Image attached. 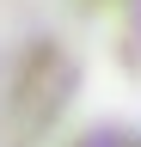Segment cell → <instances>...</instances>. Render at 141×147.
<instances>
[{
    "label": "cell",
    "mask_w": 141,
    "mask_h": 147,
    "mask_svg": "<svg viewBox=\"0 0 141 147\" xmlns=\"http://www.w3.org/2000/svg\"><path fill=\"white\" fill-rule=\"evenodd\" d=\"M117 0H0V147H67L98 92Z\"/></svg>",
    "instance_id": "6da1fadb"
}]
</instances>
